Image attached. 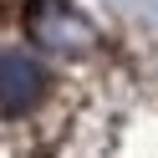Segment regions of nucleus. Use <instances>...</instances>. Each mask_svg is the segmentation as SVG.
Wrapping results in <instances>:
<instances>
[{
  "instance_id": "1",
  "label": "nucleus",
  "mask_w": 158,
  "mask_h": 158,
  "mask_svg": "<svg viewBox=\"0 0 158 158\" xmlns=\"http://www.w3.org/2000/svg\"><path fill=\"white\" fill-rule=\"evenodd\" d=\"M41 87H46L41 61H31L26 51H5V56H0V102H5V107H26V102H36V97H41Z\"/></svg>"
}]
</instances>
